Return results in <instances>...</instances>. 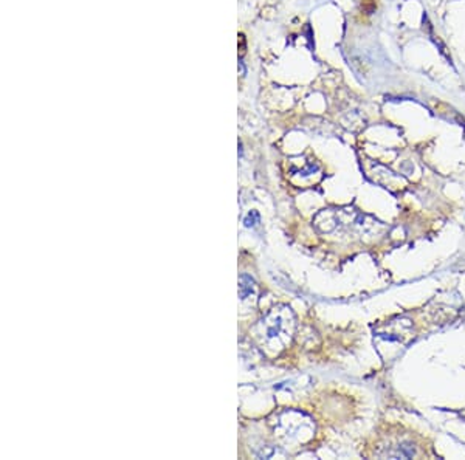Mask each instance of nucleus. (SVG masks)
I'll list each match as a JSON object with an SVG mask.
<instances>
[{"instance_id":"obj_4","label":"nucleus","mask_w":465,"mask_h":460,"mask_svg":"<svg viewBox=\"0 0 465 460\" xmlns=\"http://www.w3.org/2000/svg\"><path fill=\"white\" fill-rule=\"evenodd\" d=\"M256 223H259V214H258L256 211H251V212L248 214V217L245 219V227H247V228H251V227H255Z\"/></svg>"},{"instance_id":"obj_3","label":"nucleus","mask_w":465,"mask_h":460,"mask_svg":"<svg viewBox=\"0 0 465 460\" xmlns=\"http://www.w3.org/2000/svg\"><path fill=\"white\" fill-rule=\"evenodd\" d=\"M253 292H255V281H253L250 276L244 274L240 277V285H239L240 299H247Z\"/></svg>"},{"instance_id":"obj_2","label":"nucleus","mask_w":465,"mask_h":460,"mask_svg":"<svg viewBox=\"0 0 465 460\" xmlns=\"http://www.w3.org/2000/svg\"><path fill=\"white\" fill-rule=\"evenodd\" d=\"M375 336L389 342H406V338L411 336V321L397 319L382 326L375 330Z\"/></svg>"},{"instance_id":"obj_1","label":"nucleus","mask_w":465,"mask_h":460,"mask_svg":"<svg viewBox=\"0 0 465 460\" xmlns=\"http://www.w3.org/2000/svg\"><path fill=\"white\" fill-rule=\"evenodd\" d=\"M295 330V318L289 307H278L262 319V338L273 349L278 344L282 349L292 339Z\"/></svg>"}]
</instances>
